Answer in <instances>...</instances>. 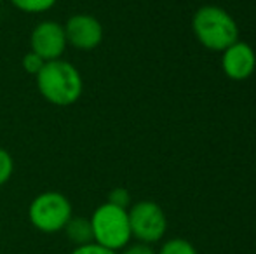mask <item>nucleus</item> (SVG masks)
I'll return each instance as SVG.
<instances>
[{"label": "nucleus", "instance_id": "1", "mask_svg": "<svg viewBox=\"0 0 256 254\" xmlns=\"http://www.w3.org/2000/svg\"><path fill=\"white\" fill-rule=\"evenodd\" d=\"M35 84L40 96L54 106H72L84 92V80L74 63L66 59L46 61L35 75Z\"/></svg>", "mask_w": 256, "mask_h": 254}, {"label": "nucleus", "instance_id": "2", "mask_svg": "<svg viewBox=\"0 0 256 254\" xmlns=\"http://www.w3.org/2000/svg\"><path fill=\"white\" fill-rule=\"evenodd\" d=\"M197 40L209 51H225L239 40V28L232 14L218 5H202L192 17Z\"/></svg>", "mask_w": 256, "mask_h": 254}, {"label": "nucleus", "instance_id": "3", "mask_svg": "<svg viewBox=\"0 0 256 254\" xmlns=\"http://www.w3.org/2000/svg\"><path fill=\"white\" fill-rule=\"evenodd\" d=\"M89 221L92 228V242L96 244L118 253L131 242L128 209L104 202L92 211Z\"/></svg>", "mask_w": 256, "mask_h": 254}, {"label": "nucleus", "instance_id": "4", "mask_svg": "<svg viewBox=\"0 0 256 254\" xmlns=\"http://www.w3.org/2000/svg\"><path fill=\"white\" fill-rule=\"evenodd\" d=\"M74 216L70 199L61 192H42L34 197L28 206V220L35 230L42 234L63 232L64 225Z\"/></svg>", "mask_w": 256, "mask_h": 254}, {"label": "nucleus", "instance_id": "5", "mask_svg": "<svg viewBox=\"0 0 256 254\" xmlns=\"http://www.w3.org/2000/svg\"><path fill=\"white\" fill-rule=\"evenodd\" d=\"M131 235L143 244H155L166 235L168 218L162 207L152 200H140L128 209Z\"/></svg>", "mask_w": 256, "mask_h": 254}, {"label": "nucleus", "instance_id": "6", "mask_svg": "<svg viewBox=\"0 0 256 254\" xmlns=\"http://www.w3.org/2000/svg\"><path fill=\"white\" fill-rule=\"evenodd\" d=\"M66 42L77 51H92L103 42V24L96 16L88 12H77L63 24Z\"/></svg>", "mask_w": 256, "mask_h": 254}, {"label": "nucleus", "instance_id": "7", "mask_svg": "<svg viewBox=\"0 0 256 254\" xmlns=\"http://www.w3.org/2000/svg\"><path fill=\"white\" fill-rule=\"evenodd\" d=\"M68 47L64 28L61 23L44 19L34 26L30 33V51L40 56L44 61L63 58Z\"/></svg>", "mask_w": 256, "mask_h": 254}, {"label": "nucleus", "instance_id": "8", "mask_svg": "<svg viewBox=\"0 0 256 254\" xmlns=\"http://www.w3.org/2000/svg\"><path fill=\"white\" fill-rule=\"evenodd\" d=\"M223 73L230 80H246L253 75L256 68V54L254 49L246 42H234L230 47L223 51L222 56Z\"/></svg>", "mask_w": 256, "mask_h": 254}, {"label": "nucleus", "instance_id": "9", "mask_svg": "<svg viewBox=\"0 0 256 254\" xmlns=\"http://www.w3.org/2000/svg\"><path fill=\"white\" fill-rule=\"evenodd\" d=\"M63 234L66 235L68 242L77 248V246H84L92 242V228H91V221L89 218H82V216H72L70 221L64 225Z\"/></svg>", "mask_w": 256, "mask_h": 254}, {"label": "nucleus", "instance_id": "10", "mask_svg": "<svg viewBox=\"0 0 256 254\" xmlns=\"http://www.w3.org/2000/svg\"><path fill=\"white\" fill-rule=\"evenodd\" d=\"M12 7L26 14H44L51 10L58 0H9Z\"/></svg>", "mask_w": 256, "mask_h": 254}, {"label": "nucleus", "instance_id": "11", "mask_svg": "<svg viewBox=\"0 0 256 254\" xmlns=\"http://www.w3.org/2000/svg\"><path fill=\"white\" fill-rule=\"evenodd\" d=\"M155 254H197V249L185 239H169Z\"/></svg>", "mask_w": 256, "mask_h": 254}, {"label": "nucleus", "instance_id": "12", "mask_svg": "<svg viewBox=\"0 0 256 254\" xmlns=\"http://www.w3.org/2000/svg\"><path fill=\"white\" fill-rule=\"evenodd\" d=\"M14 174V159L6 148H0V187L7 183Z\"/></svg>", "mask_w": 256, "mask_h": 254}, {"label": "nucleus", "instance_id": "13", "mask_svg": "<svg viewBox=\"0 0 256 254\" xmlns=\"http://www.w3.org/2000/svg\"><path fill=\"white\" fill-rule=\"evenodd\" d=\"M44 63L46 61L40 58V56L35 54V52H32V51H28L26 54L23 56V61H21V64H23V70L26 71L28 75H34V77L42 70Z\"/></svg>", "mask_w": 256, "mask_h": 254}, {"label": "nucleus", "instance_id": "14", "mask_svg": "<svg viewBox=\"0 0 256 254\" xmlns=\"http://www.w3.org/2000/svg\"><path fill=\"white\" fill-rule=\"evenodd\" d=\"M106 202L114 204L117 207H122V209H129V206H131V193L126 190V188H114V190L108 193Z\"/></svg>", "mask_w": 256, "mask_h": 254}, {"label": "nucleus", "instance_id": "15", "mask_svg": "<svg viewBox=\"0 0 256 254\" xmlns=\"http://www.w3.org/2000/svg\"><path fill=\"white\" fill-rule=\"evenodd\" d=\"M70 254H118V253L112 251V249H108V248H103V246L96 244V242H89V244L74 248V251Z\"/></svg>", "mask_w": 256, "mask_h": 254}, {"label": "nucleus", "instance_id": "16", "mask_svg": "<svg viewBox=\"0 0 256 254\" xmlns=\"http://www.w3.org/2000/svg\"><path fill=\"white\" fill-rule=\"evenodd\" d=\"M118 254H155L154 248L150 244H143V242H136V244H128Z\"/></svg>", "mask_w": 256, "mask_h": 254}]
</instances>
